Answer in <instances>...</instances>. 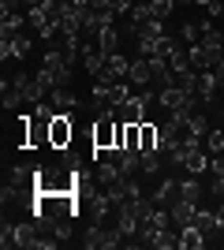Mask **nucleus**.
Masks as SVG:
<instances>
[{
  "instance_id": "nucleus-22",
  "label": "nucleus",
  "mask_w": 224,
  "mask_h": 250,
  "mask_svg": "<svg viewBox=\"0 0 224 250\" xmlns=\"http://www.w3.org/2000/svg\"><path fill=\"white\" fill-rule=\"evenodd\" d=\"M187 131H191V135H198V138H205V135H209V116L191 112V116H187Z\"/></svg>"
},
{
  "instance_id": "nucleus-14",
  "label": "nucleus",
  "mask_w": 224,
  "mask_h": 250,
  "mask_svg": "<svg viewBox=\"0 0 224 250\" xmlns=\"http://www.w3.org/2000/svg\"><path fill=\"white\" fill-rule=\"evenodd\" d=\"M209 243V235H205L198 224H187V228H180V250H198Z\"/></svg>"
},
{
  "instance_id": "nucleus-28",
  "label": "nucleus",
  "mask_w": 224,
  "mask_h": 250,
  "mask_svg": "<svg viewBox=\"0 0 224 250\" xmlns=\"http://www.w3.org/2000/svg\"><path fill=\"white\" fill-rule=\"evenodd\" d=\"M213 213H217V228H221V231H224V198H221V202H217V209H213Z\"/></svg>"
},
{
  "instance_id": "nucleus-7",
  "label": "nucleus",
  "mask_w": 224,
  "mask_h": 250,
  "mask_svg": "<svg viewBox=\"0 0 224 250\" xmlns=\"http://www.w3.org/2000/svg\"><path fill=\"white\" fill-rule=\"evenodd\" d=\"M149 198L157 202V206H176V202H180V179H161L157 183V190H153V194H149Z\"/></svg>"
},
{
  "instance_id": "nucleus-25",
  "label": "nucleus",
  "mask_w": 224,
  "mask_h": 250,
  "mask_svg": "<svg viewBox=\"0 0 224 250\" xmlns=\"http://www.w3.org/2000/svg\"><path fill=\"white\" fill-rule=\"evenodd\" d=\"M123 149H139V153H142V146H139V124H127V131H123Z\"/></svg>"
},
{
  "instance_id": "nucleus-13",
  "label": "nucleus",
  "mask_w": 224,
  "mask_h": 250,
  "mask_svg": "<svg viewBox=\"0 0 224 250\" xmlns=\"http://www.w3.org/2000/svg\"><path fill=\"white\" fill-rule=\"evenodd\" d=\"M139 146H142V153L146 149H161V127L153 120H142L139 124Z\"/></svg>"
},
{
  "instance_id": "nucleus-21",
  "label": "nucleus",
  "mask_w": 224,
  "mask_h": 250,
  "mask_svg": "<svg viewBox=\"0 0 224 250\" xmlns=\"http://www.w3.org/2000/svg\"><path fill=\"white\" fill-rule=\"evenodd\" d=\"M202 198V183L198 179H180V202H198Z\"/></svg>"
},
{
  "instance_id": "nucleus-3",
  "label": "nucleus",
  "mask_w": 224,
  "mask_h": 250,
  "mask_svg": "<svg viewBox=\"0 0 224 250\" xmlns=\"http://www.w3.org/2000/svg\"><path fill=\"white\" fill-rule=\"evenodd\" d=\"M75 138V124H71V112H56L49 120V146L53 149H67Z\"/></svg>"
},
{
  "instance_id": "nucleus-20",
  "label": "nucleus",
  "mask_w": 224,
  "mask_h": 250,
  "mask_svg": "<svg viewBox=\"0 0 224 250\" xmlns=\"http://www.w3.org/2000/svg\"><path fill=\"white\" fill-rule=\"evenodd\" d=\"M0 90H4V108H8V112H15V108H19V104L26 101V97H22V90H15V86H11L8 79L0 83Z\"/></svg>"
},
{
  "instance_id": "nucleus-2",
  "label": "nucleus",
  "mask_w": 224,
  "mask_h": 250,
  "mask_svg": "<svg viewBox=\"0 0 224 250\" xmlns=\"http://www.w3.org/2000/svg\"><path fill=\"white\" fill-rule=\"evenodd\" d=\"M82 247H86V250H112V247H123V231H120V228H101V220H97L94 228L86 231Z\"/></svg>"
},
{
  "instance_id": "nucleus-23",
  "label": "nucleus",
  "mask_w": 224,
  "mask_h": 250,
  "mask_svg": "<svg viewBox=\"0 0 224 250\" xmlns=\"http://www.w3.org/2000/svg\"><path fill=\"white\" fill-rule=\"evenodd\" d=\"M146 4H149V15H153V19H161V22L168 19L172 8H176V0H146Z\"/></svg>"
},
{
  "instance_id": "nucleus-1",
  "label": "nucleus",
  "mask_w": 224,
  "mask_h": 250,
  "mask_svg": "<svg viewBox=\"0 0 224 250\" xmlns=\"http://www.w3.org/2000/svg\"><path fill=\"white\" fill-rule=\"evenodd\" d=\"M157 101H161V108H168V112H194V108H198V94L183 90L180 83L168 86V90H161Z\"/></svg>"
},
{
  "instance_id": "nucleus-12",
  "label": "nucleus",
  "mask_w": 224,
  "mask_h": 250,
  "mask_svg": "<svg viewBox=\"0 0 224 250\" xmlns=\"http://www.w3.org/2000/svg\"><path fill=\"white\" fill-rule=\"evenodd\" d=\"M49 104H53L56 112H75V108H79V97L71 94V86H56L53 94H49Z\"/></svg>"
},
{
  "instance_id": "nucleus-15",
  "label": "nucleus",
  "mask_w": 224,
  "mask_h": 250,
  "mask_svg": "<svg viewBox=\"0 0 224 250\" xmlns=\"http://www.w3.org/2000/svg\"><path fill=\"white\" fill-rule=\"evenodd\" d=\"M97 49L105 52V56L120 49V30H116V22H112V26H101V30H97Z\"/></svg>"
},
{
  "instance_id": "nucleus-19",
  "label": "nucleus",
  "mask_w": 224,
  "mask_h": 250,
  "mask_svg": "<svg viewBox=\"0 0 224 250\" xmlns=\"http://www.w3.org/2000/svg\"><path fill=\"white\" fill-rule=\"evenodd\" d=\"M26 26V15L22 11H8V15H0V34H15Z\"/></svg>"
},
{
  "instance_id": "nucleus-24",
  "label": "nucleus",
  "mask_w": 224,
  "mask_h": 250,
  "mask_svg": "<svg viewBox=\"0 0 224 250\" xmlns=\"http://www.w3.org/2000/svg\"><path fill=\"white\" fill-rule=\"evenodd\" d=\"M0 247H4V250L15 247V224H11L8 217H4V224H0Z\"/></svg>"
},
{
  "instance_id": "nucleus-16",
  "label": "nucleus",
  "mask_w": 224,
  "mask_h": 250,
  "mask_svg": "<svg viewBox=\"0 0 224 250\" xmlns=\"http://www.w3.org/2000/svg\"><path fill=\"white\" fill-rule=\"evenodd\" d=\"M187 56H191V67H194V71H209V67H213V60H209V52L202 49V42H198V45H187Z\"/></svg>"
},
{
  "instance_id": "nucleus-18",
  "label": "nucleus",
  "mask_w": 224,
  "mask_h": 250,
  "mask_svg": "<svg viewBox=\"0 0 224 250\" xmlns=\"http://www.w3.org/2000/svg\"><path fill=\"white\" fill-rule=\"evenodd\" d=\"M161 165H164V153H161V149H146V153H142V176H157Z\"/></svg>"
},
{
  "instance_id": "nucleus-4",
  "label": "nucleus",
  "mask_w": 224,
  "mask_h": 250,
  "mask_svg": "<svg viewBox=\"0 0 224 250\" xmlns=\"http://www.w3.org/2000/svg\"><path fill=\"white\" fill-rule=\"evenodd\" d=\"M30 52V34L15 30V34H0V60H22Z\"/></svg>"
},
{
  "instance_id": "nucleus-11",
  "label": "nucleus",
  "mask_w": 224,
  "mask_h": 250,
  "mask_svg": "<svg viewBox=\"0 0 224 250\" xmlns=\"http://www.w3.org/2000/svg\"><path fill=\"white\" fill-rule=\"evenodd\" d=\"M183 165H187V172H191V176L209 172V153H205V146H191V149H187V157H183Z\"/></svg>"
},
{
  "instance_id": "nucleus-17",
  "label": "nucleus",
  "mask_w": 224,
  "mask_h": 250,
  "mask_svg": "<svg viewBox=\"0 0 224 250\" xmlns=\"http://www.w3.org/2000/svg\"><path fill=\"white\" fill-rule=\"evenodd\" d=\"M202 146H205V153H209V157L224 153V127H209V135L202 138Z\"/></svg>"
},
{
  "instance_id": "nucleus-9",
  "label": "nucleus",
  "mask_w": 224,
  "mask_h": 250,
  "mask_svg": "<svg viewBox=\"0 0 224 250\" xmlns=\"http://www.w3.org/2000/svg\"><path fill=\"white\" fill-rule=\"evenodd\" d=\"M127 79H131V86H139V90L153 83V63H149V56H139V60H131V75H127Z\"/></svg>"
},
{
  "instance_id": "nucleus-29",
  "label": "nucleus",
  "mask_w": 224,
  "mask_h": 250,
  "mask_svg": "<svg viewBox=\"0 0 224 250\" xmlns=\"http://www.w3.org/2000/svg\"><path fill=\"white\" fill-rule=\"evenodd\" d=\"M176 4H191V0H176Z\"/></svg>"
},
{
  "instance_id": "nucleus-26",
  "label": "nucleus",
  "mask_w": 224,
  "mask_h": 250,
  "mask_svg": "<svg viewBox=\"0 0 224 250\" xmlns=\"http://www.w3.org/2000/svg\"><path fill=\"white\" fill-rule=\"evenodd\" d=\"M209 194H213V198H224V176H213V183H209Z\"/></svg>"
},
{
  "instance_id": "nucleus-8",
  "label": "nucleus",
  "mask_w": 224,
  "mask_h": 250,
  "mask_svg": "<svg viewBox=\"0 0 224 250\" xmlns=\"http://www.w3.org/2000/svg\"><path fill=\"white\" fill-rule=\"evenodd\" d=\"M97 187H108V183H116V179H123V172H120V161L116 157H105V161H97Z\"/></svg>"
},
{
  "instance_id": "nucleus-27",
  "label": "nucleus",
  "mask_w": 224,
  "mask_h": 250,
  "mask_svg": "<svg viewBox=\"0 0 224 250\" xmlns=\"http://www.w3.org/2000/svg\"><path fill=\"white\" fill-rule=\"evenodd\" d=\"M209 71H213V79H217V86H224V60H217L213 67H209Z\"/></svg>"
},
{
  "instance_id": "nucleus-10",
  "label": "nucleus",
  "mask_w": 224,
  "mask_h": 250,
  "mask_svg": "<svg viewBox=\"0 0 224 250\" xmlns=\"http://www.w3.org/2000/svg\"><path fill=\"white\" fill-rule=\"evenodd\" d=\"M168 213H172V228H187V224H194L198 202H176V206H168Z\"/></svg>"
},
{
  "instance_id": "nucleus-5",
  "label": "nucleus",
  "mask_w": 224,
  "mask_h": 250,
  "mask_svg": "<svg viewBox=\"0 0 224 250\" xmlns=\"http://www.w3.org/2000/svg\"><path fill=\"white\" fill-rule=\"evenodd\" d=\"M127 75H131V60L120 49L108 52L105 56V75H101V79H105V83H120V79H127Z\"/></svg>"
},
{
  "instance_id": "nucleus-6",
  "label": "nucleus",
  "mask_w": 224,
  "mask_h": 250,
  "mask_svg": "<svg viewBox=\"0 0 224 250\" xmlns=\"http://www.w3.org/2000/svg\"><path fill=\"white\" fill-rule=\"evenodd\" d=\"M38 243H41V228H38V220H26V224H15V247L38 250Z\"/></svg>"
}]
</instances>
